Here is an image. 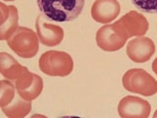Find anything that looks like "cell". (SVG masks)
Wrapping results in <instances>:
<instances>
[{"label":"cell","mask_w":157,"mask_h":118,"mask_svg":"<svg viewBox=\"0 0 157 118\" xmlns=\"http://www.w3.org/2000/svg\"><path fill=\"white\" fill-rule=\"evenodd\" d=\"M41 14L54 22H70L82 12L85 0H36Z\"/></svg>","instance_id":"6da1fadb"},{"label":"cell","mask_w":157,"mask_h":118,"mask_svg":"<svg viewBox=\"0 0 157 118\" xmlns=\"http://www.w3.org/2000/svg\"><path fill=\"white\" fill-rule=\"evenodd\" d=\"M38 67L47 76L66 77L74 70V61L70 54L65 51L48 50L39 57Z\"/></svg>","instance_id":"7a4b0ae2"},{"label":"cell","mask_w":157,"mask_h":118,"mask_svg":"<svg viewBox=\"0 0 157 118\" xmlns=\"http://www.w3.org/2000/svg\"><path fill=\"white\" fill-rule=\"evenodd\" d=\"M122 84L128 92L144 96H151L157 92V81L141 68L128 70L123 75Z\"/></svg>","instance_id":"3957f363"},{"label":"cell","mask_w":157,"mask_h":118,"mask_svg":"<svg viewBox=\"0 0 157 118\" xmlns=\"http://www.w3.org/2000/svg\"><path fill=\"white\" fill-rule=\"evenodd\" d=\"M130 38L125 28L119 22L106 24L96 32L95 41L100 49L108 52L120 50Z\"/></svg>","instance_id":"277c9868"},{"label":"cell","mask_w":157,"mask_h":118,"mask_svg":"<svg viewBox=\"0 0 157 118\" xmlns=\"http://www.w3.org/2000/svg\"><path fill=\"white\" fill-rule=\"evenodd\" d=\"M8 46L22 58H33L37 54L39 39L36 32L27 27H19L7 41Z\"/></svg>","instance_id":"5b68a950"},{"label":"cell","mask_w":157,"mask_h":118,"mask_svg":"<svg viewBox=\"0 0 157 118\" xmlns=\"http://www.w3.org/2000/svg\"><path fill=\"white\" fill-rule=\"evenodd\" d=\"M52 20L47 18L45 15H38L36 21V30L39 42L45 46H56L60 44L64 38V30L53 24Z\"/></svg>","instance_id":"8992f818"},{"label":"cell","mask_w":157,"mask_h":118,"mask_svg":"<svg viewBox=\"0 0 157 118\" xmlns=\"http://www.w3.org/2000/svg\"><path fill=\"white\" fill-rule=\"evenodd\" d=\"M150 112V103L140 96H127L118 104V114L122 118H147Z\"/></svg>","instance_id":"52a82bcc"},{"label":"cell","mask_w":157,"mask_h":118,"mask_svg":"<svg viewBox=\"0 0 157 118\" xmlns=\"http://www.w3.org/2000/svg\"><path fill=\"white\" fill-rule=\"evenodd\" d=\"M127 55L136 63L148 61L155 52V43L150 37H136L131 39L126 48Z\"/></svg>","instance_id":"ba28073f"},{"label":"cell","mask_w":157,"mask_h":118,"mask_svg":"<svg viewBox=\"0 0 157 118\" xmlns=\"http://www.w3.org/2000/svg\"><path fill=\"white\" fill-rule=\"evenodd\" d=\"M121 5L117 0H95L93 2L90 14L95 22L109 24L119 16Z\"/></svg>","instance_id":"9c48e42d"},{"label":"cell","mask_w":157,"mask_h":118,"mask_svg":"<svg viewBox=\"0 0 157 118\" xmlns=\"http://www.w3.org/2000/svg\"><path fill=\"white\" fill-rule=\"evenodd\" d=\"M125 28L130 38L134 37H144L148 31L149 23L141 13L137 11H130L118 20Z\"/></svg>","instance_id":"30bf717a"},{"label":"cell","mask_w":157,"mask_h":118,"mask_svg":"<svg viewBox=\"0 0 157 118\" xmlns=\"http://www.w3.org/2000/svg\"><path fill=\"white\" fill-rule=\"evenodd\" d=\"M28 70L27 67L20 64L11 54L7 52L0 53V73L4 79L14 83L24 72Z\"/></svg>","instance_id":"8fae6325"},{"label":"cell","mask_w":157,"mask_h":118,"mask_svg":"<svg viewBox=\"0 0 157 118\" xmlns=\"http://www.w3.org/2000/svg\"><path fill=\"white\" fill-rule=\"evenodd\" d=\"M32 101H28L17 95L11 103L1 107L3 113L8 118H24L32 110Z\"/></svg>","instance_id":"7c38bea8"},{"label":"cell","mask_w":157,"mask_h":118,"mask_svg":"<svg viewBox=\"0 0 157 118\" xmlns=\"http://www.w3.org/2000/svg\"><path fill=\"white\" fill-rule=\"evenodd\" d=\"M10 16L7 21L0 25V39L8 41L19 28V12L16 6L10 5Z\"/></svg>","instance_id":"4fadbf2b"},{"label":"cell","mask_w":157,"mask_h":118,"mask_svg":"<svg viewBox=\"0 0 157 118\" xmlns=\"http://www.w3.org/2000/svg\"><path fill=\"white\" fill-rule=\"evenodd\" d=\"M16 92V86L12 81L7 79L0 81V106L3 107L11 103L17 95Z\"/></svg>","instance_id":"5bb4252c"},{"label":"cell","mask_w":157,"mask_h":118,"mask_svg":"<svg viewBox=\"0 0 157 118\" xmlns=\"http://www.w3.org/2000/svg\"><path fill=\"white\" fill-rule=\"evenodd\" d=\"M43 90V80L40 76L34 74V80L28 88L21 92H17L18 95L28 101H33L39 96Z\"/></svg>","instance_id":"9a60e30c"},{"label":"cell","mask_w":157,"mask_h":118,"mask_svg":"<svg viewBox=\"0 0 157 118\" xmlns=\"http://www.w3.org/2000/svg\"><path fill=\"white\" fill-rule=\"evenodd\" d=\"M33 80H34V73L29 72V70L24 72L22 75L14 82L17 88V92H21L28 88L33 84Z\"/></svg>","instance_id":"2e32d148"},{"label":"cell","mask_w":157,"mask_h":118,"mask_svg":"<svg viewBox=\"0 0 157 118\" xmlns=\"http://www.w3.org/2000/svg\"><path fill=\"white\" fill-rule=\"evenodd\" d=\"M136 8L145 13H157V0H132Z\"/></svg>","instance_id":"e0dca14e"},{"label":"cell","mask_w":157,"mask_h":118,"mask_svg":"<svg viewBox=\"0 0 157 118\" xmlns=\"http://www.w3.org/2000/svg\"><path fill=\"white\" fill-rule=\"evenodd\" d=\"M10 12H11L10 6L5 5L3 2L0 3V13H1V17H0V25L7 21V19L10 16Z\"/></svg>","instance_id":"ac0fdd59"},{"label":"cell","mask_w":157,"mask_h":118,"mask_svg":"<svg viewBox=\"0 0 157 118\" xmlns=\"http://www.w3.org/2000/svg\"><path fill=\"white\" fill-rule=\"evenodd\" d=\"M152 70H153V72L157 75V57L153 60V62H152Z\"/></svg>","instance_id":"d6986e66"},{"label":"cell","mask_w":157,"mask_h":118,"mask_svg":"<svg viewBox=\"0 0 157 118\" xmlns=\"http://www.w3.org/2000/svg\"><path fill=\"white\" fill-rule=\"evenodd\" d=\"M153 118H157V110H155L154 114H153Z\"/></svg>","instance_id":"ffe728a7"},{"label":"cell","mask_w":157,"mask_h":118,"mask_svg":"<svg viewBox=\"0 0 157 118\" xmlns=\"http://www.w3.org/2000/svg\"><path fill=\"white\" fill-rule=\"evenodd\" d=\"M2 1H15V0H2Z\"/></svg>","instance_id":"44dd1931"}]
</instances>
